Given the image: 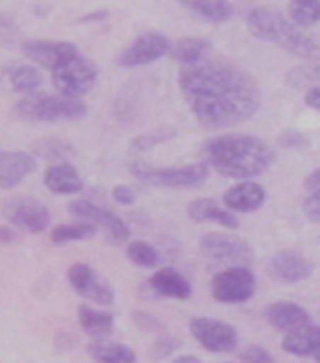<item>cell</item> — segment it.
I'll list each match as a JSON object with an SVG mask.
<instances>
[{"instance_id":"cell-1","label":"cell","mask_w":320,"mask_h":363,"mask_svg":"<svg viewBox=\"0 0 320 363\" xmlns=\"http://www.w3.org/2000/svg\"><path fill=\"white\" fill-rule=\"evenodd\" d=\"M189 111L207 130H224L255 116L263 103L261 87L249 72L220 58L183 66L178 76Z\"/></svg>"},{"instance_id":"cell-2","label":"cell","mask_w":320,"mask_h":363,"mask_svg":"<svg viewBox=\"0 0 320 363\" xmlns=\"http://www.w3.org/2000/svg\"><path fill=\"white\" fill-rule=\"evenodd\" d=\"M205 162L226 178L249 180L268 170L276 155L266 141L247 133H232L205 141L201 147Z\"/></svg>"},{"instance_id":"cell-3","label":"cell","mask_w":320,"mask_h":363,"mask_svg":"<svg viewBox=\"0 0 320 363\" xmlns=\"http://www.w3.org/2000/svg\"><path fill=\"white\" fill-rule=\"evenodd\" d=\"M247 29L258 41L274 43L307 62H320V43L276 10L253 8L247 14Z\"/></svg>"},{"instance_id":"cell-4","label":"cell","mask_w":320,"mask_h":363,"mask_svg":"<svg viewBox=\"0 0 320 363\" xmlns=\"http://www.w3.org/2000/svg\"><path fill=\"white\" fill-rule=\"evenodd\" d=\"M14 114L29 122H58V120H79L87 114V105L81 99L66 95L33 93L18 101Z\"/></svg>"},{"instance_id":"cell-5","label":"cell","mask_w":320,"mask_h":363,"mask_svg":"<svg viewBox=\"0 0 320 363\" xmlns=\"http://www.w3.org/2000/svg\"><path fill=\"white\" fill-rule=\"evenodd\" d=\"M130 172L135 178L149 182L156 188L189 189L201 186L202 182L209 178L210 167L207 162H197V164H185V167L151 168L147 162L133 161L130 164Z\"/></svg>"},{"instance_id":"cell-6","label":"cell","mask_w":320,"mask_h":363,"mask_svg":"<svg viewBox=\"0 0 320 363\" xmlns=\"http://www.w3.org/2000/svg\"><path fill=\"white\" fill-rule=\"evenodd\" d=\"M97 77L98 70L95 62L81 52H76L52 70V84L58 93L72 99H79L89 93L93 85L97 84Z\"/></svg>"},{"instance_id":"cell-7","label":"cell","mask_w":320,"mask_h":363,"mask_svg":"<svg viewBox=\"0 0 320 363\" xmlns=\"http://www.w3.org/2000/svg\"><path fill=\"white\" fill-rule=\"evenodd\" d=\"M210 290H212L216 301L244 303L255 296L257 279L245 265H234L216 274L210 284Z\"/></svg>"},{"instance_id":"cell-8","label":"cell","mask_w":320,"mask_h":363,"mask_svg":"<svg viewBox=\"0 0 320 363\" xmlns=\"http://www.w3.org/2000/svg\"><path fill=\"white\" fill-rule=\"evenodd\" d=\"M199 250L202 255L215 261H228L236 265H249L255 252L247 240L224 232H207L199 240Z\"/></svg>"},{"instance_id":"cell-9","label":"cell","mask_w":320,"mask_h":363,"mask_svg":"<svg viewBox=\"0 0 320 363\" xmlns=\"http://www.w3.org/2000/svg\"><path fill=\"white\" fill-rule=\"evenodd\" d=\"M72 217H76L77 220H84V223L95 224L97 228H103L108 238V242L112 244H124L130 240V228L127 224L114 215L112 211L103 209L98 207L97 203L87 201V199H76L68 205Z\"/></svg>"},{"instance_id":"cell-10","label":"cell","mask_w":320,"mask_h":363,"mask_svg":"<svg viewBox=\"0 0 320 363\" xmlns=\"http://www.w3.org/2000/svg\"><path fill=\"white\" fill-rule=\"evenodd\" d=\"M172 41L164 33L159 31H145L139 37H135L133 43L122 55L118 56V64L124 68H137V66H147L160 60L162 56L170 55Z\"/></svg>"},{"instance_id":"cell-11","label":"cell","mask_w":320,"mask_h":363,"mask_svg":"<svg viewBox=\"0 0 320 363\" xmlns=\"http://www.w3.org/2000/svg\"><path fill=\"white\" fill-rule=\"evenodd\" d=\"M189 330L202 348L212 354H228L237 346V330L232 325L210 317H197L189 323Z\"/></svg>"},{"instance_id":"cell-12","label":"cell","mask_w":320,"mask_h":363,"mask_svg":"<svg viewBox=\"0 0 320 363\" xmlns=\"http://www.w3.org/2000/svg\"><path fill=\"white\" fill-rule=\"evenodd\" d=\"M2 215L21 232L39 234L50 226V213L35 199H8L2 203Z\"/></svg>"},{"instance_id":"cell-13","label":"cell","mask_w":320,"mask_h":363,"mask_svg":"<svg viewBox=\"0 0 320 363\" xmlns=\"http://www.w3.org/2000/svg\"><path fill=\"white\" fill-rule=\"evenodd\" d=\"M191 294H193L191 282L180 271H176L174 267L160 269L139 286V296L143 300H154V298L188 300Z\"/></svg>"},{"instance_id":"cell-14","label":"cell","mask_w":320,"mask_h":363,"mask_svg":"<svg viewBox=\"0 0 320 363\" xmlns=\"http://www.w3.org/2000/svg\"><path fill=\"white\" fill-rule=\"evenodd\" d=\"M68 282L79 296L98 306L114 303V290L95 269L87 263H76L68 269Z\"/></svg>"},{"instance_id":"cell-15","label":"cell","mask_w":320,"mask_h":363,"mask_svg":"<svg viewBox=\"0 0 320 363\" xmlns=\"http://www.w3.org/2000/svg\"><path fill=\"white\" fill-rule=\"evenodd\" d=\"M313 261L295 250H284L272 255L266 271L272 279L284 282V284H295L301 280H307L313 274Z\"/></svg>"},{"instance_id":"cell-16","label":"cell","mask_w":320,"mask_h":363,"mask_svg":"<svg viewBox=\"0 0 320 363\" xmlns=\"http://www.w3.org/2000/svg\"><path fill=\"white\" fill-rule=\"evenodd\" d=\"M21 52L28 56L31 62L39 64L47 70H55L64 60H68L79 50L76 45L68 41H41V39H29L21 43Z\"/></svg>"},{"instance_id":"cell-17","label":"cell","mask_w":320,"mask_h":363,"mask_svg":"<svg viewBox=\"0 0 320 363\" xmlns=\"http://www.w3.org/2000/svg\"><path fill=\"white\" fill-rule=\"evenodd\" d=\"M37 159L25 151H2L0 149V189L16 188L31 172H35Z\"/></svg>"},{"instance_id":"cell-18","label":"cell","mask_w":320,"mask_h":363,"mask_svg":"<svg viewBox=\"0 0 320 363\" xmlns=\"http://www.w3.org/2000/svg\"><path fill=\"white\" fill-rule=\"evenodd\" d=\"M222 199L226 209L236 213H253L263 207V203L266 201V191L257 182H239L224 194Z\"/></svg>"},{"instance_id":"cell-19","label":"cell","mask_w":320,"mask_h":363,"mask_svg":"<svg viewBox=\"0 0 320 363\" xmlns=\"http://www.w3.org/2000/svg\"><path fill=\"white\" fill-rule=\"evenodd\" d=\"M265 319L268 321V325L278 328V330H284V333H290V330H295V328L311 323L309 313L293 301H274V303H270L265 309Z\"/></svg>"},{"instance_id":"cell-20","label":"cell","mask_w":320,"mask_h":363,"mask_svg":"<svg viewBox=\"0 0 320 363\" xmlns=\"http://www.w3.org/2000/svg\"><path fill=\"white\" fill-rule=\"evenodd\" d=\"M42 182L49 191L60 194V196H72L84 189V180L70 162H56L45 170Z\"/></svg>"},{"instance_id":"cell-21","label":"cell","mask_w":320,"mask_h":363,"mask_svg":"<svg viewBox=\"0 0 320 363\" xmlns=\"http://www.w3.org/2000/svg\"><path fill=\"white\" fill-rule=\"evenodd\" d=\"M320 348V327L319 325H303V327L295 328L285 333L284 340H282V350L297 357L314 356L316 350Z\"/></svg>"},{"instance_id":"cell-22","label":"cell","mask_w":320,"mask_h":363,"mask_svg":"<svg viewBox=\"0 0 320 363\" xmlns=\"http://www.w3.org/2000/svg\"><path fill=\"white\" fill-rule=\"evenodd\" d=\"M188 217L195 223H216L224 228H237L239 220L230 209L218 207L212 199H195L188 205Z\"/></svg>"},{"instance_id":"cell-23","label":"cell","mask_w":320,"mask_h":363,"mask_svg":"<svg viewBox=\"0 0 320 363\" xmlns=\"http://www.w3.org/2000/svg\"><path fill=\"white\" fill-rule=\"evenodd\" d=\"M191 14L212 23H224L234 16V4L230 0H178Z\"/></svg>"},{"instance_id":"cell-24","label":"cell","mask_w":320,"mask_h":363,"mask_svg":"<svg viewBox=\"0 0 320 363\" xmlns=\"http://www.w3.org/2000/svg\"><path fill=\"white\" fill-rule=\"evenodd\" d=\"M87 354L97 363H135V352L124 344L108 342L106 338H97L87 344Z\"/></svg>"},{"instance_id":"cell-25","label":"cell","mask_w":320,"mask_h":363,"mask_svg":"<svg viewBox=\"0 0 320 363\" xmlns=\"http://www.w3.org/2000/svg\"><path fill=\"white\" fill-rule=\"evenodd\" d=\"M77 319L79 325L84 328L85 333L97 340V338H106L110 335L112 328H114V315L103 309H93L87 306H81L77 309Z\"/></svg>"},{"instance_id":"cell-26","label":"cell","mask_w":320,"mask_h":363,"mask_svg":"<svg viewBox=\"0 0 320 363\" xmlns=\"http://www.w3.org/2000/svg\"><path fill=\"white\" fill-rule=\"evenodd\" d=\"M210 50V43L202 37H181L180 41L172 43L170 58L183 66L195 64L202 58H207Z\"/></svg>"},{"instance_id":"cell-27","label":"cell","mask_w":320,"mask_h":363,"mask_svg":"<svg viewBox=\"0 0 320 363\" xmlns=\"http://www.w3.org/2000/svg\"><path fill=\"white\" fill-rule=\"evenodd\" d=\"M97 234V226L91 223H79L74 224H58L50 232V240L55 244H66V242H79V240H89Z\"/></svg>"},{"instance_id":"cell-28","label":"cell","mask_w":320,"mask_h":363,"mask_svg":"<svg viewBox=\"0 0 320 363\" xmlns=\"http://www.w3.org/2000/svg\"><path fill=\"white\" fill-rule=\"evenodd\" d=\"M10 85L12 89L23 95H33L42 85V74L35 66H18L10 72Z\"/></svg>"},{"instance_id":"cell-29","label":"cell","mask_w":320,"mask_h":363,"mask_svg":"<svg viewBox=\"0 0 320 363\" xmlns=\"http://www.w3.org/2000/svg\"><path fill=\"white\" fill-rule=\"evenodd\" d=\"M287 16L299 28H311L320 21V0H292Z\"/></svg>"},{"instance_id":"cell-30","label":"cell","mask_w":320,"mask_h":363,"mask_svg":"<svg viewBox=\"0 0 320 363\" xmlns=\"http://www.w3.org/2000/svg\"><path fill=\"white\" fill-rule=\"evenodd\" d=\"M285 82L293 89H311L314 85H320V62H307L303 66L293 68Z\"/></svg>"},{"instance_id":"cell-31","label":"cell","mask_w":320,"mask_h":363,"mask_svg":"<svg viewBox=\"0 0 320 363\" xmlns=\"http://www.w3.org/2000/svg\"><path fill=\"white\" fill-rule=\"evenodd\" d=\"M127 257H130L133 265L151 269V267L159 265L160 253L156 252L154 245L147 244L143 240H133V242L127 244Z\"/></svg>"},{"instance_id":"cell-32","label":"cell","mask_w":320,"mask_h":363,"mask_svg":"<svg viewBox=\"0 0 320 363\" xmlns=\"http://www.w3.org/2000/svg\"><path fill=\"white\" fill-rule=\"evenodd\" d=\"M174 128H159V130H154V132L151 133L137 135V138L130 143V149H132V153H143V151H151L153 147L160 145V143H166V141L174 140Z\"/></svg>"},{"instance_id":"cell-33","label":"cell","mask_w":320,"mask_h":363,"mask_svg":"<svg viewBox=\"0 0 320 363\" xmlns=\"http://www.w3.org/2000/svg\"><path fill=\"white\" fill-rule=\"evenodd\" d=\"M74 153V147L64 143L60 140H45L35 145V155L41 159L56 162H66L64 159H68Z\"/></svg>"},{"instance_id":"cell-34","label":"cell","mask_w":320,"mask_h":363,"mask_svg":"<svg viewBox=\"0 0 320 363\" xmlns=\"http://www.w3.org/2000/svg\"><path fill=\"white\" fill-rule=\"evenodd\" d=\"M20 41V26L14 16L0 12V47H14Z\"/></svg>"},{"instance_id":"cell-35","label":"cell","mask_w":320,"mask_h":363,"mask_svg":"<svg viewBox=\"0 0 320 363\" xmlns=\"http://www.w3.org/2000/svg\"><path fill=\"white\" fill-rule=\"evenodd\" d=\"M180 346L181 342L178 338H174V336L170 335H162L159 336V338L154 340L153 346H151V356H153L154 359H164V357L172 356Z\"/></svg>"},{"instance_id":"cell-36","label":"cell","mask_w":320,"mask_h":363,"mask_svg":"<svg viewBox=\"0 0 320 363\" xmlns=\"http://www.w3.org/2000/svg\"><path fill=\"white\" fill-rule=\"evenodd\" d=\"M278 145L284 149H292V151H303L311 145V141L305 133L297 132V130H285L278 135Z\"/></svg>"},{"instance_id":"cell-37","label":"cell","mask_w":320,"mask_h":363,"mask_svg":"<svg viewBox=\"0 0 320 363\" xmlns=\"http://www.w3.org/2000/svg\"><path fill=\"white\" fill-rule=\"evenodd\" d=\"M133 323L145 333H162V323L147 311H133Z\"/></svg>"},{"instance_id":"cell-38","label":"cell","mask_w":320,"mask_h":363,"mask_svg":"<svg viewBox=\"0 0 320 363\" xmlns=\"http://www.w3.org/2000/svg\"><path fill=\"white\" fill-rule=\"evenodd\" d=\"M303 213L311 223L320 224V191H313L303 199Z\"/></svg>"},{"instance_id":"cell-39","label":"cell","mask_w":320,"mask_h":363,"mask_svg":"<svg viewBox=\"0 0 320 363\" xmlns=\"http://www.w3.org/2000/svg\"><path fill=\"white\" fill-rule=\"evenodd\" d=\"M241 359L244 363H274V357L270 352L265 350L263 346H249L241 352Z\"/></svg>"},{"instance_id":"cell-40","label":"cell","mask_w":320,"mask_h":363,"mask_svg":"<svg viewBox=\"0 0 320 363\" xmlns=\"http://www.w3.org/2000/svg\"><path fill=\"white\" fill-rule=\"evenodd\" d=\"M112 197H114V201L125 205V207L135 203V191L130 186H116L112 189Z\"/></svg>"},{"instance_id":"cell-41","label":"cell","mask_w":320,"mask_h":363,"mask_svg":"<svg viewBox=\"0 0 320 363\" xmlns=\"http://www.w3.org/2000/svg\"><path fill=\"white\" fill-rule=\"evenodd\" d=\"M21 240L18 228H12V226H0V244L12 245L18 244Z\"/></svg>"},{"instance_id":"cell-42","label":"cell","mask_w":320,"mask_h":363,"mask_svg":"<svg viewBox=\"0 0 320 363\" xmlns=\"http://www.w3.org/2000/svg\"><path fill=\"white\" fill-rule=\"evenodd\" d=\"M305 105L313 111H320V85L305 91Z\"/></svg>"},{"instance_id":"cell-43","label":"cell","mask_w":320,"mask_h":363,"mask_svg":"<svg viewBox=\"0 0 320 363\" xmlns=\"http://www.w3.org/2000/svg\"><path fill=\"white\" fill-rule=\"evenodd\" d=\"M303 186L309 194H313V191H320V167L314 168L311 174L307 176L305 182H303Z\"/></svg>"},{"instance_id":"cell-44","label":"cell","mask_w":320,"mask_h":363,"mask_svg":"<svg viewBox=\"0 0 320 363\" xmlns=\"http://www.w3.org/2000/svg\"><path fill=\"white\" fill-rule=\"evenodd\" d=\"M108 18V10H97V12H91V14L79 18L81 23H91V21H103Z\"/></svg>"},{"instance_id":"cell-45","label":"cell","mask_w":320,"mask_h":363,"mask_svg":"<svg viewBox=\"0 0 320 363\" xmlns=\"http://www.w3.org/2000/svg\"><path fill=\"white\" fill-rule=\"evenodd\" d=\"M172 363H202L199 357L195 356H189V354H183V356H178L174 357V362Z\"/></svg>"},{"instance_id":"cell-46","label":"cell","mask_w":320,"mask_h":363,"mask_svg":"<svg viewBox=\"0 0 320 363\" xmlns=\"http://www.w3.org/2000/svg\"><path fill=\"white\" fill-rule=\"evenodd\" d=\"M314 359H316V363H320V348L316 350V354H314Z\"/></svg>"}]
</instances>
